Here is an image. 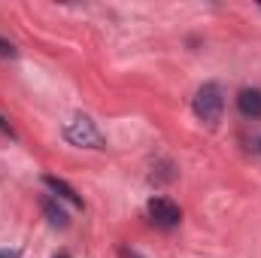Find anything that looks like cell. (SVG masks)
Instances as JSON below:
<instances>
[{"mask_svg": "<svg viewBox=\"0 0 261 258\" xmlns=\"http://www.w3.org/2000/svg\"><path fill=\"white\" fill-rule=\"evenodd\" d=\"M258 152H261V140H258Z\"/></svg>", "mask_w": 261, "mask_h": 258, "instance_id": "cell-12", "label": "cell"}, {"mask_svg": "<svg viewBox=\"0 0 261 258\" xmlns=\"http://www.w3.org/2000/svg\"><path fill=\"white\" fill-rule=\"evenodd\" d=\"M122 258H143V255H137L134 249H122Z\"/></svg>", "mask_w": 261, "mask_h": 258, "instance_id": "cell-10", "label": "cell"}, {"mask_svg": "<svg viewBox=\"0 0 261 258\" xmlns=\"http://www.w3.org/2000/svg\"><path fill=\"white\" fill-rule=\"evenodd\" d=\"M0 131H3V134H9V137H12V128H9V125H6V119H3V116H0Z\"/></svg>", "mask_w": 261, "mask_h": 258, "instance_id": "cell-9", "label": "cell"}, {"mask_svg": "<svg viewBox=\"0 0 261 258\" xmlns=\"http://www.w3.org/2000/svg\"><path fill=\"white\" fill-rule=\"evenodd\" d=\"M237 107H240L243 116L261 119V91L258 88H243V91L237 94Z\"/></svg>", "mask_w": 261, "mask_h": 258, "instance_id": "cell-4", "label": "cell"}, {"mask_svg": "<svg viewBox=\"0 0 261 258\" xmlns=\"http://www.w3.org/2000/svg\"><path fill=\"white\" fill-rule=\"evenodd\" d=\"M43 213L49 216V225H55V228H67V225H70L67 213L55 203V200H43Z\"/></svg>", "mask_w": 261, "mask_h": 258, "instance_id": "cell-6", "label": "cell"}, {"mask_svg": "<svg viewBox=\"0 0 261 258\" xmlns=\"http://www.w3.org/2000/svg\"><path fill=\"white\" fill-rule=\"evenodd\" d=\"M43 183H46V186H49V189H52V192L58 194V197H64V200H70V203H73V207H82V197H79V194L73 192V189H70V186H67L64 179H55V176H46V179H43Z\"/></svg>", "mask_w": 261, "mask_h": 258, "instance_id": "cell-5", "label": "cell"}, {"mask_svg": "<svg viewBox=\"0 0 261 258\" xmlns=\"http://www.w3.org/2000/svg\"><path fill=\"white\" fill-rule=\"evenodd\" d=\"M52 258H70V255H67V252H58V255H52Z\"/></svg>", "mask_w": 261, "mask_h": 258, "instance_id": "cell-11", "label": "cell"}, {"mask_svg": "<svg viewBox=\"0 0 261 258\" xmlns=\"http://www.w3.org/2000/svg\"><path fill=\"white\" fill-rule=\"evenodd\" d=\"M222 110H225V97H222V88L216 82H206L200 85L195 94V113L200 122L206 125H216L222 119Z\"/></svg>", "mask_w": 261, "mask_h": 258, "instance_id": "cell-1", "label": "cell"}, {"mask_svg": "<svg viewBox=\"0 0 261 258\" xmlns=\"http://www.w3.org/2000/svg\"><path fill=\"white\" fill-rule=\"evenodd\" d=\"M64 137L73 146H82V149H103V137L88 116H73L64 125Z\"/></svg>", "mask_w": 261, "mask_h": 258, "instance_id": "cell-2", "label": "cell"}, {"mask_svg": "<svg viewBox=\"0 0 261 258\" xmlns=\"http://www.w3.org/2000/svg\"><path fill=\"white\" fill-rule=\"evenodd\" d=\"M149 216H152V222L158 225V228H176L179 225V219H182V213H179V207L173 203V200H167V197H152L149 200Z\"/></svg>", "mask_w": 261, "mask_h": 258, "instance_id": "cell-3", "label": "cell"}, {"mask_svg": "<svg viewBox=\"0 0 261 258\" xmlns=\"http://www.w3.org/2000/svg\"><path fill=\"white\" fill-rule=\"evenodd\" d=\"M0 258H21V252H18V249H12V252H9V249H3Z\"/></svg>", "mask_w": 261, "mask_h": 258, "instance_id": "cell-8", "label": "cell"}, {"mask_svg": "<svg viewBox=\"0 0 261 258\" xmlns=\"http://www.w3.org/2000/svg\"><path fill=\"white\" fill-rule=\"evenodd\" d=\"M0 58H15V46L0 37Z\"/></svg>", "mask_w": 261, "mask_h": 258, "instance_id": "cell-7", "label": "cell"}]
</instances>
